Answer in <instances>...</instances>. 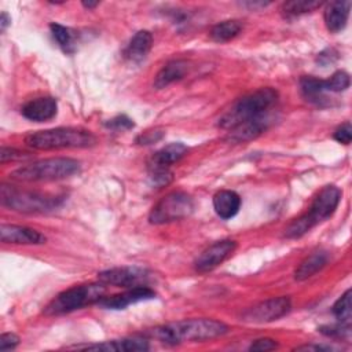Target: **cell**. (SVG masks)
<instances>
[{
    "label": "cell",
    "mask_w": 352,
    "mask_h": 352,
    "mask_svg": "<svg viewBox=\"0 0 352 352\" xmlns=\"http://www.w3.org/2000/svg\"><path fill=\"white\" fill-rule=\"evenodd\" d=\"M228 331V326L216 319L195 318L184 319L155 327L150 331L162 344L177 345L182 342H198L217 338Z\"/></svg>",
    "instance_id": "obj_1"
},
{
    "label": "cell",
    "mask_w": 352,
    "mask_h": 352,
    "mask_svg": "<svg viewBox=\"0 0 352 352\" xmlns=\"http://www.w3.org/2000/svg\"><path fill=\"white\" fill-rule=\"evenodd\" d=\"M278 100V92L271 88H260L243 98L238 99L220 118L219 126L227 131L234 129L235 126L270 117V110Z\"/></svg>",
    "instance_id": "obj_2"
},
{
    "label": "cell",
    "mask_w": 352,
    "mask_h": 352,
    "mask_svg": "<svg viewBox=\"0 0 352 352\" xmlns=\"http://www.w3.org/2000/svg\"><path fill=\"white\" fill-rule=\"evenodd\" d=\"M25 143L36 150L58 148H87L96 143V138L81 128H52L26 135Z\"/></svg>",
    "instance_id": "obj_3"
},
{
    "label": "cell",
    "mask_w": 352,
    "mask_h": 352,
    "mask_svg": "<svg viewBox=\"0 0 352 352\" xmlns=\"http://www.w3.org/2000/svg\"><path fill=\"white\" fill-rule=\"evenodd\" d=\"M63 202L62 195L23 190L15 186H1V205L22 213H44L59 208Z\"/></svg>",
    "instance_id": "obj_4"
},
{
    "label": "cell",
    "mask_w": 352,
    "mask_h": 352,
    "mask_svg": "<svg viewBox=\"0 0 352 352\" xmlns=\"http://www.w3.org/2000/svg\"><path fill=\"white\" fill-rule=\"evenodd\" d=\"M80 170V162L73 158H47L21 166L10 173L18 182H52L70 177Z\"/></svg>",
    "instance_id": "obj_5"
},
{
    "label": "cell",
    "mask_w": 352,
    "mask_h": 352,
    "mask_svg": "<svg viewBox=\"0 0 352 352\" xmlns=\"http://www.w3.org/2000/svg\"><path fill=\"white\" fill-rule=\"evenodd\" d=\"M106 287L102 282L85 283L69 287L54 297L44 308L45 315H63L80 309L82 307L99 302L104 297Z\"/></svg>",
    "instance_id": "obj_6"
},
{
    "label": "cell",
    "mask_w": 352,
    "mask_h": 352,
    "mask_svg": "<svg viewBox=\"0 0 352 352\" xmlns=\"http://www.w3.org/2000/svg\"><path fill=\"white\" fill-rule=\"evenodd\" d=\"M192 210L194 201L187 192L172 191L154 205L148 214V221L151 224H166L188 217Z\"/></svg>",
    "instance_id": "obj_7"
},
{
    "label": "cell",
    "mask_w": 352,
    "mask_h": 352,
    "mask_svg": "<svg viewBox=\"0 0 352 352\" xmlns=\"http://www.w3.org/2000/svg\"><path fill=\"white\" fill-rule=\"evenodd\" d=\"M290 308L292 302L289 297H272L248 308L241 315V318L242 320L249 323H268L278 320L286 314H289Z\"/></svg>",
    "instance_id": "obj_8"
},
{
    "label": "cell",
    "mask_w": 352,
    "mask_h": 352,
    "mask_svg": "<svg viewBox=\"0 0 352 352\" xmlns=\"http://www.w3.org/2000/svg\"><path fill=\"white\" fill-rule=\"evenodd\" d=\"M98 279L103 285L131 289L136 286H146V283L150 279V272L136 265L114 267V268H109L99 272Z\"/></svg>",
    "instance_id": "obj_9"
},
{
    "label": "cell",
    "mask_w": 352,
    "mask_h": 352,
    "mask_svg": "<svg viewBox=\"0 0 352 352\" xmlns=\"http://www.w3.org/2000/svg\"><path fill=\"white\" fill-rule=\"evenodd\" d=\"M341 199V191L336 186L323 187L314 198L311 208L302 216L307 219L311 227H315L323 220H327L337 209Z\"/></svg>",
    "instance_id": "obj_10"
},
{
    "label": "cell",
    "mask_w": 352,
    "mask_h": 352,
    "mask_svg": "<svg viewBox=\"0 0 352 352\" xmlns=\"http://www.w3.org/2000/svg\"><path fill=\"white\" fill-rule=\"evenodd\" d=\"M236 249V242L231 239H223L212 243L206 248L195 260L194 267L198 272H209L226 261Z\"/></svg>",
    "instance_id": "obj_11"
},
{
    "label": "cell",
    "mask_w": 352,
    "mask_h": 352,
    "mask_svg": "<svg viewBox=\"0 0 352 352\" xmlns=\"http://www.w3.org/2000/svg\"><path fill=\"white\" fill-rule=\"evenodd\" d=\"M154 297H155V292L148 286H136L120 294L102 297L98 304L107 309H125L131 304L151 300Z\"/></svg>",
    "instance_id": "obj_12"
},
{
    "label": "cell",
    "mask_w": 352,
    "mask_h": 352,
    "mask_svg": "<svg viewBox=\"0 0 352 352\" xmlns=\"http://www.w3.org/2000/svg\"><path fill=\"white\" fill-rule=\"evenodd\" d=\"M0 238L4 243L16 245H40L45 242V236L37 230L15 224H1Z\"/></svg>",
    "instance_id": "obj_13"
},
{
    "label": "cell",
    "mask_w": 352,
    "mask_h": 352,
    "mask_svg": "<svg viewBox=\"0 0 352 352\" xmlns=\"http://www.w3.org/2000/svg\"><path fill=\"white\" fill-rule=\"evenodd\" d=\"M56 111L58 103L56 99L52 96H41L32 99L26 102L21 109V113L25 118L36 122H44L54 118L56 116Z\"/></svg>",
    "instance_id": "obj_14"
},
{
    "label": "cell",
    "mask_w": 352,
    "mask_h": 352,
    "mask_svg": "<svg viewBox=\"0 0 352 352\" xmlns=\"http://www.w3.org/2000/svg\"><path fill=\"white\" fill-rule=\"evenodd\" d=\"M72 348L87 349V351H104V352H136V351H147L150 346L144 338H122V340L103 341L98 344L74 345Z\"/></svg>",
    "instance_id": "obj_15"
},
{
    "label": "cell",
    "mask_w": 352,
    "mask_h": 352,
    "mask_svg": "<svg viewBox=\"0 0 352 352\" xmlns=\"http://www.w3.org/2000/svg\"><path fill=\"white\" fill-rule=\"evenodd\" d=\"M186 153L187 146L182 142L169 143L154 153L148 162V169H169V166L182 160Z\"/></svg>",
    "instance_id": "obj_16"
},
{
    "label": "cell",
    "mask_w": 352,
    "mask_h": 352,
    "mask_svg": "<svg viewBox=\"0 0 352 352\" xmlns=\"http://www.w3.org/2000/svg\"><path fill=\"white\" fill-rule=\"evenodd\" d=\"M349 10H351V1H331L327 4L324 8V23L329 32L331 33H338L341 32L349 16Z\"/></svg>",
    "instance_id": "obj_17"
},
{
    "label": "cell",
    "mask_w": 352,
    "mask_h": 352,
    "mask_svg": "<svg viewBox=\"0 0 352 352\" xmlns=\"http://www.w3.org/2000/svg\"><path fill=\"white\" fill-rule=\"evenodd\" d=\"M190 70V63L184 59H173L161 67L154 78V87L157 89L165 88L169 84L182 80Z\"/></svg>",
    "instance_id": "obj_18"
},
{
    "label": "cell",
    "mask_w": 352,
    "mask_h": 352,
    "mask_svg": "<svg viewBox=\"0 0 352 352\" xmlns=\"http://www.w3.org/2000/svg\"><path fill=\"white\" fill-rule=\"evenodd\" d=\"M153 47V36L148 30H139L128 43L124 50V55L131 62H142L150 52Z\"/></svg>",
    "instance_id": "obj_19"
},
{
    "label": "cell",
    "mask_w": 352,
    "mask_h": 352,
    "mask_svg": "<svg viewBox=\"0 0 352 352\" xmlns=\"http://www.w3.org/2000/svg\"><path fill=\"white\" fill-rule=\"evenodd\" d=\"M213 208L219 217L228 220L239 212L241 197L235 191L221 190L213 195Z\"/></svg>",
    "instance_id": "obj_20"
},
{
    "label": "cell",
    "mask_w": 352,
    "mask_h": 352,
    "mask_svg": "<svg viewBox=\"0 0 352 352\" xmlns=\"http://www.w3.org/2000/svg\"><path fill=\"white\" fill-rule=\"evenodd\" d=\"M300 88H301V94L302 96L318 106H324L326 103V84L324 80L316 78L314 76H304L300 80Z\"/></svg>",
    "instance_id": "obj_21"
},
{
    "label": "cell",
    "mask_w": 352,
    "mask_h": 352,
    "mask_svg": "<svg viewBox=\"0 0 352 352\" xmlns=\"http://www.w3.org/2000/svg\"><path fill=\"white\" fill-rule=\"evenodd\" d=\"M268 125H270V117L241 124L230 131L228 139L232 142H236V143L249 142V140L260 136L268 128Z\"/></svg>",
    "instance_id": "obj_22"
},
{
    "label": "cell",
    "mask_w": 352,
    "mask_h": 352,
    "mask_svg": "<svg viewBox=\"0 0 352 352\" xmlns=\"http://www.w3.org/2000/svg\"><path fill=\"white\" fill-rule=\"evenodd\" d=\"M327 263V254L324 252H315L305 257L294 271L296 280H305L320 271Z\"/></svg>",
    "instance_id": "obj_23"
},
{
    "label": "cell",
    "mask_w": 352,
    "mask_h": 352,
    "mask_svg": "<svg viewBox=\"0 0 352 352\" xmlns=\"http://www.w3.org/2000/svg\"><path fill=\"white\" fill-rule=\"evenodd\" d=\"M51 33L54 40L58 43V45L60 47V50L66 54H73L76 51V38L77 36L74 34V32L70 28H66L60 23L52 22L50 25Z\"/></svg>",
    "instance_id": "obj_24"
},
{
    "label": "cell",
    "mask_w": 352,
    "mask_h": 352,
    "mask_svg": "<svg viewBox=\"0 0 352 352\" xmlns=\"http://www.w3.org/2000/svg\"><path fill=\"white\" fill-rule=\"evenodd\" d=\"M241 29H242V25H241L239 21L228 19V21H223V22L216 23L210 29L209 36L216 43H226V41H230L231 38H234L235 36H238Z\"/></svg>",
    "instance_id": "obj_25"
},
{
    "label": "cell",
    "mask_w": 352,
    "mask_h": 352,
    "mask_svg": "<svg viewBox=\"0 0 352 352\" xmlns=\"http://www.w3.org/2000/svg\"><path fill=\"white\" fill-rule=\"evenodd\" d=\"M323 3L318 0H293L287 1L282 6V12L285 16H297L307 12H312L316 8H319Z\"/></svg>",
    "instance_id": "obj_26"
},
{
    "label": "cell",
    "mask_w": 352,
    "mask_h": 352,
    "mask_svg": "<svg viewBox=\"0 0 352 352\" xmlns=\"http://www.w3.org/2000/svg\"><path fill=\"white\" fill-rule=\"evenodd\" d=\"M333 314L338 319V322L349 323L352 318V308H351V289H348L333 305Z\"/></svg>",
    "instance_id": "obj_27"
},
{
    "label": "cell",
    "mask_w": 352,
    "mask_h": 352,
    "mask_svg": "<svg viewBox=\"0 0 352 352\" xmlns=\"http://www.w3.org/2000/svg\"><path fill=\"white\" fill-rule=\"evenodd\" d=\"M324 84H326L327 92H342L351 84L349 74L344 70H338L329 80H324Z\"/></svg>",
    "instance_id": "obj_28"
},
{
    "label": "cell",
    "mask_w": 352,
    "mask_h": 352,
    "mask_svg": "<svg viewBox=\"0 0 352 352\" xmlns=\"http://www.w3.org/2000/svg\"><path fill=\"white\" fill-rule=\"evenodd\" d=\"M319 331L324 336L329 337H336V338H346L349 340L351 337V324L349 323H342L340 322L338 324H331V326H322Z\"/></svg>",
    "instance_id": "obj_29"
},
{
    "label": "cell",
    "mask_w": 352,
    "mask_h": 352,
    "mask_svg": "<svg viewBox=\"0 0 352 352\" xmlns=\"http://www.w3.org/2000/svg\"><path fill=\"white\" fill-rule=\"evenodd\" d=\"M104 125H106L107 128H111V129H116V131H126V129H131V128L135 126L133 121H132L129 117L124 116V114L116 116L114 118L106 121Z\"/></svg>",
    "instance_id": "obj_30"
},
{
    "label": "cell",
    "mask_w": 352,
    "mask_h": 352,
    "mask_svg": "<svg viewBox=\"0 0 352 352\" xmlns=\"http://www.w3.org/2000/svg\"><path fill=\"white\" fill-rule=\"evenodd\" d=\"M162 136H164V131L155 128V129L146 131L142 135H139L136 138V143H139V144H151V143H155V142L161 140Z\"/></svg>",
    "instance_id": "obj_31"
},
{
    "label": "cell",
    "mask_w": 352,
    "mask_h": 352,
    "mask_svg": "<svg viewBox=\"0 0 352 352\" xmlns=\"http://www.w3.org/2000/svg\"><path fill=\"white\" fill-rule=\"evenodd\" d=\"M333 138L342 143V144H349L351 143V139H352V126H351V122H345L342 124L341 126H338L336 129V132L333 133Z\"/></svg>",
    "instance_id": "obj_32"
},
{
    "label": "cell",
    "mask_w": 352,
    "mask_h": 352,
    "mask_svg": "<svg viewBox=\"0 0 352 352\" xmlns=\"http://www.w3.org/2000/svg\"><path fill=\"white\" fill-rule=\"evenodd\" d=\"M0 157H1V164H6L7 161H12V160H21V158L29 157V154H28V153H23V151H21V150L12 148V147H6V146H3V147H1V153H0Z\"/></svg>",
    "instance_id": "obj_33"
},
{
    "label": "cell",
    "mask_w": 352,
    "mask_h": 352,
    "mask_svg": "<svg viewBox=\"0 0 352 352\" xmlns=\"http://www.w3.org/2000/svg\"><path fill=\"white\" fill-rule=\"evenodd\" d=\"M19 344V337L14 333H4L0 337V351H11Z\"/></svg>",
    "instance_id": "obj_34"
},
{
    "label": "cell",
    "mask_w": 352,
    "mask_h": 352,
    "mask_svg": "<svg viewBox=\"0 0 352 352\" xmlns=\"http://www.w3.org/2000/svg\"><path fill=\"white\" fill-rule=\"evenodd\" d=\"M278 346L275 340L272 338H258L249 346L250 351H272Z\"/></svg>",
    "instance_id": "obj_35"
},
{
    "label": "cell",
    "mask_w": 352,
    "mask_h": 352,
    "mask_svg": "<svg viewBox=\"0 0 352 352\" xmlns=\"http://www.w3.org/2000/svg\"><path fill=\"white\" fill-rule=\"evenodd\" d=\"M336 58H337V52L334 50H324L323 52H320L318 55L316 62L320 63L322 66H326V65H329V62L331 63Z\"/></svg>",
    "instance_id": "obj_36"
},
{
    "label": "cell",
    "mask_w": 352,
    "mask_h": 352,
    "mask_svg": "<svg viewBox=\"0 0 352 352\" xmlns=\"http://www.w3.org/2000/svg\"><path fill=\"white\" fill-rule=\"evenodd\" d=\"M296 351H333L329 345H318V344H308V345H300L296 348Z\"/></svg>",
    "instance_id": "obj_37"
},
{
    "label": "cell",
    "mask_w": 352,
    "mask_h": 352,
    "mask_svg": "<svg viewBox=\"0 0 352 352\" xmlns=\"http://www.w3.org/2000/svg\"><path fill=\"white\" fill-rule=\"evenodd\" d=\"M10 22H11V18H10L6 12H1V15H0V28H1L3 32H4L6 28L10 25Z\"/></svg>",
    "instance_id": "obj_38"
},
{
    "label": "cell",
    "mask_w": 352,
    "mask_h": 352,
    "mask_svg": "<svg viewBox=\"0 0 352 352\" xmlns=\"http://www.w3.org/2000/svg\"><path fill=\"white\" fill-rule=\"evenodd\" d=\"M243 6L246 7H250V8H256V7H265L267 3H252V1H248V3H243Z\"/></svg>",
    "instance_id": "obj_39"
},
{
    "label": "cell",
    "mask_w": 352,
    "mask_h": 352,
    "mask_svg": "<svg viewBox=\"0 0 352 352\" xmlns=\"http://www.w3.org/2000/svg\"><path fill=\"white\" fill-rule=\"evenodd\" d=\"M82 6H84L85 8H88V10H92V8H95L96 6H99V3H98V1H82Z\"/></svg>",
    "instance_id": "obj_40"
}]
</instances>
